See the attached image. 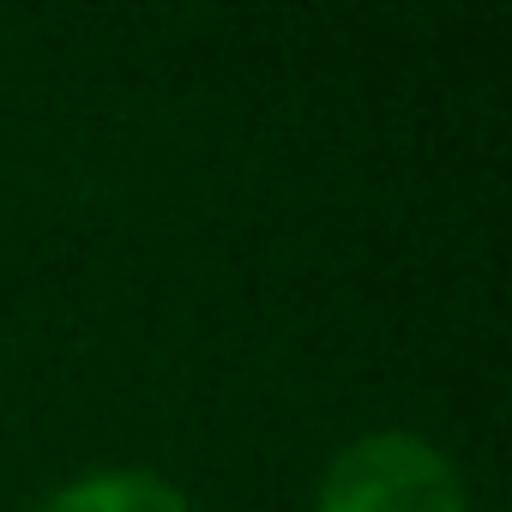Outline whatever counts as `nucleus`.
<instances>
[{
    "label": "nucleus",
    "mask_w": 512,
    "mask_h": 512,
    "mask_svg": "<svg viewBox=\"0 0 512 512\" xmlns=\"http://www.w3.org/2000/svg\"><path fill=\"white\" fill-rule=\"evenodd\" d=\"M37 512H193V506L157 470H91L79 482H61Z\"/></svg>",
    "instance_id": "f03ea898"
},
{
    "label": "nucleus",
    "mask_w": 512,
    "mask_h": 512,
    "mask_svg": "<svg viewBox=\"0 0 512 512\" xmlns=\"http://www.w3.org/2000/svg\"><path fill=\"white\" fill-rule=\"evenodd\" d=\"M314 512H470V500L458 464L434 440L410 428H374L338 446Z\"/></svg>",
    "instance_id": "f257e3e1"
}]
</instances>
